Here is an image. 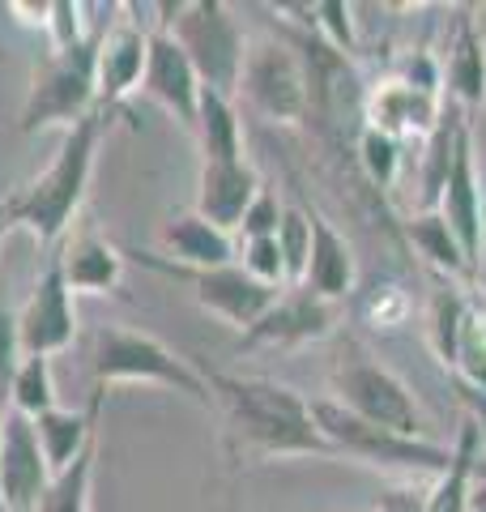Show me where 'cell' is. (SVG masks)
Here are the masks:
<instances>
[{"mask_svg": "<svg viewBox=\"0 0 486 512\" xmlns=\"http://www.w3.org/2000/svg\"><path fill=\"white\" fill-rule=\"evenodd\" d=\"M103 128L107 120L94 111L90 120L73 124L64 133L56 158L43 167V175H35L22 192L9 197V210H13V227H26L39 244L52 252L69 239V227L81 210L94 180V158H99V141H103Z\"/></svg>", "mask_w": 486, "mask_h": 512, "instance_id": "cell-2", "label": "cell"}, {"mask_svg": "<svg viewBox=\"0 0 486 512\" xmlns=\"http://www.w3.org/2000/svg\"><path fill=\"white\" fill-rule=\"evenodd\" d=\"M261 188L265 184H261V175H256V167L248 163V158H235V163H201L197 205H192V210H197L201 218H209L214 227L235 235Z\"/></svg>", "mask_w": 486, "mask_h": 512, "instance_id": "cell-16", "label": "cell"}, {"mask_svg": "<svg viewBox=\"0 0 486 512\" xmlns=\"http://www.w3.org/2000/svg\"><path fill=\"white\" fill-rule=\"evenodd\" d=\"M201 77L184 56V47L171 39L167 26L150 30V47H145V73H141V94L158 103L171 120H180L188 133L197 128V103H201Z\"/></svg>", "mask_w": 486, "mask_h": 512, "instance_id": "cell-13", "label": "cell"}, {"mask_svg": "<svg viewBox=\"0 0 486 512\" xmlns=\"http://www.w3.org/2000/svg\"><path fill=\"white\" fill-rule=\"evenodd\" d=\"M18 338H22V355H43V359L69 350L77 338V308L69 282H64L60 248L47 252L43 274L35 278L26 303L18 308Z\"/></svg>", "mask_w": 486, "mask_h": 512, "instance_id": "cell-10", "label": "cell"}, {"mask_svg": "<svg viewBox=\"0 0 486 512\" xmlns=\"http://www.w3.org/2000/svg\"><path fill=\"white\" fill-rule=\"evenodd\" d=\"M235 99L269 124H303L312 116V82H307L299 47L282 39L248 43Z\"/></svg>", "mask_w": 486, "mask_h": 512, "instance_id": "cell-8", "label": "cell"}, {"mask_svg": "<svg viewBox=\"0 0 486 512\" xmlns=\"http://www.w3.org/2000/svg\"><path fill=\"white\" fill-rule=\"evenodd\" d=\"M64 282L73 295H111L124 282V252L99 231H77L60 244Z\"/></svg>", "mask_w": 486, "mask_h": 512, "instance_id": "cell-18", "label": "cell"}, {"mask_svg": "<svg viewBox=\"0 0 486 512\" xmlns=\"http://www.w3.org/2000/svg\"><path fill=\"white\" fill-rule=\"evenodd\" d=\"M90 367H94V393H107L111 384H162V389L184 393L201 410H214V389H209L205 367L175 355L154 333H141L128 325H103L94 333Z\"/></svg>", "mask_w": 486, "mask_h": 512, "instance_id": "cell-3", "label": "cell"}, {"mask_svg": "<svg viewBox=\"0 0 486 512\" xmlns=\"http://www.w3.org/2000/svg\"><path fill=\"white\" fill-rule=\"evenodd\" d=\"M444 90L452 94L465 116L486 107V35L474 22V13H461L457 30L448 39V60H444Z\"/></svg>", "mask_w": 486, "mask_h": 512, "instance_id": "cell-21", "label": "cell"}, {"mask_svg": "<svg viewBox=\"0 0 486 512\" xmlns=\"http://www.w3.org/2000/svg\"><path fill=\"white\" fill-rule=\"evenodd\" d=\"M22 338H18V312H9L0 303V414L9 410V389H13V376H18V363H22Z\"/></svg>", "mask_w": 486, "mask_h": 512, "instance_id": "cell-36", "label": "cell"}, {"mask_svg": "<svg viewBox=\"0 0 486 512\" xmlns=\"http://www.w3.org/2000/svg\"><path fill=\"white\" fill-rule=\"evenodd\" d=\"M312 419L320 427V436L329 440L337 457H350L359 466L371 470H397V474H423V478H440L452 466V448L435 444V440H418V436H401V431L376 427L350 414L346 406H337L333 397H316L312 402Z\"/></svg>", "mask_w": 486, "mask_h": 512, "instance_id": "cell-4", "label": "cell"}, {"mask_svg": "<svg viewBox=\"0 0 486 512\" xmlns=\"http://www.w3.org/2000/svg\"><path fill=\"white\" fill-rule=\"evenodd\" d=\"M162 9L171 18H158V26H167L171 39L184 47L201 86L235 99L248 39H243V26L235 22L231 5H222V0H192V5H162Z\"/></svg>", "mask_w": 486, "mask_h": 512, "instance_id": "cell-7", "label": "cell"}, {"mask_svg": "<svg viewBox=\"0 0 486 512\" xmlns=\"http://www.w3.org/2000/svg\"><path fill=\"white\" fill-rule=\"evenodd\" d=\"M333 329L337 303L312 295L307 286H286L261 312V320L239 333V350H295L307 342L333 338Z\"/></svg>", "mask_w": 486, "mask_h": 512, "instance_id": "cell-11", "label": "cell"}, {"mask_svg": "<svg viewBox=\"0 0 486 512\" xmlns=\"http://www.w3.org/2000/svg\"><path fill=\"white\" fill-rule=\"evenodd\" d=\"M0 512H5V500H0Z\"/></svg>", "mask_w": 486, "mask_h": 512, "instance_id": "cell-45", "label": "cell"}, {"mask_svg": "<svg viewBox=\"0 0 486 512\" xmlns=\"http://www.w3.org/2000/svg\"><path fill=\"white\" fill-rule=\"evenodd\" d=\"M9 410L26 414V419H39V414L56 410L52 359H43V355H26V359L18 363V376H13V389H9Z\"/></svg>", "mask_w": 486, "mask_h": 512, "instance_id": "cell-29", "label": "cell"}, {"mask_svg": "<svg viewBox=\"0 0 486 512\" xmlns=\"http://www.w3.org/2000/svg\"><path fill=\"white\" fill-rule=\"evenodd\" d=\"M359 163H363L371 184L393 188L397 184V171H401V141L380 133V128H363V137H359Z\"/></svg>", "mask_w": 486, "mask_h": 512, "instance_id": "cell-33", "label": "cell"}, {"mask_svg": "<svg viewBox=\"0 0 486 512\" xmlns=\"http://www.w3.org/2000/svg\"><path fill=\"white\" fill-rule=\"evenodd\" d=\"M465 124H469L465 111L457 103H444L440 120H435V128L423 137V163H418V205H423V210H440L452 158H457V137Z\"/></svg>", "mask_w": 486, "mask_h": 512, "instance_id": "cell-23", "label": "cell"}, {"mask_svg": "<svg viewBox=\"0 0 486 512\" xmlns=\"http://www.w3.org/2000/svg\"><path fill=\"white\" fill-rule=\"evenodd\" d=\"M465 320H469V303L461 299V291L457 286H440V291L431 295V308H427V342L444 367H457Z\"/></svg>", "mask_w": 486, "mask_h": 512, "instance_id": "cell-27", "label": "cell"}, {"mask_svg": "<svg viewBox=\"0 0 486 512\" xmlns=\"http://www.w3.org/2000/svg\"><path fill=\"white\" fill-rule=\"evenodd\" d=\"M423 504H427V487H388L376 512H423Z\"/></svg>", "mask_w": 486, "mask_h": 512, "instance_id": "cell-38", "label": "cell"}, {"mask_svg": "<svg viewBox=\"0 0 486 512\" xmlns=\"http://www.w3.org/2000/svg\"><path fill=\"white\" fill-rule=\"evenodd\" d=\"M145 47H150V30H141L133 18L107 22L103 39H99V56H94V86H99V107L94 111H99L107 124H111V111L133 90H141Z\"/></svg>", "mask_w": 486, "mask_h": 512, "instance_id": "cell-15", "label": "cell"}, {"mask_svg": "<svg viewBox=\"0 0 486 512\" xmlns=\"http://www.w3.org/2000/svg\"><path fill=\"white\" fill-rule=\"evenodd\" d=\"M103 30L77 47H64V52H43L35 73H30V90L18 116L22 133H43V128H64L69 133L73 124L94 116V107H99L94 56H99Z\"/></svg>", "mask_w": 486, "mask_h": 512, "instance_id": "cell-5", "label": "cell"}, {"mask_svg": "<svg viewBox=\"0 0 486 512\" xmlns=\"http://www.w3.org/2000/svg\"><path fill=\"white\" fill-rule=\"evenodd\" d=\"M9 13H22V22H26V26H35V30L47 26V5H26V0H13Z\"/></svg>", "mask_w": 486, "mask_h": 512, "instance_id": "cell-40", "label": "cell"}, {"mask_svg": "<svg viewBox=\"0 0 486 512\" xmlns=\"http://www.w3.org/2000/svg\"><path fill=\"white\" fill-rule=\"evenodd\" d=\"M440 214L478 274V265L486 261V210H482V188H478V167H474V128L469 124L457 137V158H452V171H448V184L440 197Z\"/></svg>", "mask_w": 486, "mask_h": 512, "instance_id": "cell-14", "label": "cell"}, {"mask_svg": "<svg viewBox=\"0 0 486 512\" xmlns=\"http://www.w3.org/2000/svg\"><path fill=\"white\" fill-rule=\"evenodd\" d=\"M158 239L167 248L171 265H184V269H222V265H235V235L214 227L209 218H201L197 210H180L171 214L167 222L158 227Z\"/></svg>", "mask_w": 486, "mask_h": 512, "instance_id": "cell-17", "label": "cell"}, {"mask_svg": "<svg viewBox=\"0 0 486 512\" xmlns=\"http://www.w3.org/2000/svg\"><path fill=\"white\" fill-rule=\"evenodd\" d=\"M103 397L107 393H90V406L86 410H47L39 414V419H30L35 423V436H39V448H43V461H47V470L64 474L73 466V461L86 453V448L99 440V410H103Z\"/></svg>", "mask_w": 486, "mask_h": 512, "instance_id": "cell-20", "label": "cell"}, {"mask_svg": "<svg viewBox=\"0 0 486 512\" xmlns=\"http://www.w3.org/2000/svg\"><path fill=\"white\" fill-rule=\"evenodd\" d=\"M282 210H286V205H278V197H273L269 188H261V192H256V201L248 205V214H243V222H239V235L243 239H269V235H278Z\"/></svg>", "mask_w": 486, "mask_h": 512, "instance_id": "cell-37", "label": "cell"}, {"mask_svg": "<svg viewBox=\"0 0 486 512\" xmlns=\"http://www.w3.org/2000/svg\"><path fill=\"white\" fill-rule=\"evenodd\" d=\"M214 389V406L226 414V436L248 461L278 457H337L312 419V402L269 376L205 372Z\"/></svg>", "mask_w": 486, "mask_h": 512, "instance_id": "cell-1", "label": "cell"}, {"mask_svg": "<svg viewBox=\"0 0 486 512\" xmlns=\"http://www.w3.org/2000/svg\"><path fill=\"white\" fill-rule=\"evenodd\" d=\"M457 393H461V406L469 414V423L478 427V436L486 440V389H474V384L457 380Z\"/></svg>", "mask_w": 486, "mask_h": 512, "instance_id": "cell-39", "label": "cell"}, {"mask_svg": "<svg viewBox=\"0 0 486 512\" xmlns=\"http://www.w3.org/2000/svg\"><path fill=\"white\" fill-rule=\"evenodd\" d=\"M474 325H478V333H482V342H486V312H474Z\"/></svg>", "mask_w": 486, "mask_h": 512, "instance_id": "cell-42", "label": "cell"}, {"mask_svg": "<svg viewBox=\"0 0 486 512\" xmlns=\"http://www.w3.org/2000/svg\"><path fill=\"white\" fill-rule=\"evenodd\" d=\"M13 231V210H9V197H0V239Z\"/></svg>", "mask_w": 486, "mask_h": 512, "instance_id": "cell-41", "label": "cell"}, {"mask_svg": "<svg viewBox=\"0 0 486 512\" xmlns=\"http://www.w3.org/2000/svg\"><path fill=\"white\" fill-rule=\"evenodd\" d=\"M278 252H282V269H286V286H303L307 261H312V210L303 205H286L282 222H278Z\"/></svg>", "mask_w": 486, "mask_h": 512, "instance_id": "cell-30", "label": "cell"}, {"mask_svg": "<svg viewBox=\"0 0 486 512\" xmlns=\"http://www.w3.org/2000/svg\"><path fill=\"white\" fill-rule=\"evenodd\" d=\"M405 235H410V244L418 248V256L431 265V269H440L444 278H469L474 282V265H469V256L465 248L457 244V235H452V227L444 222L440 210H423V214H414L410 222H405Z\"/></svg>", "mask_w": 486, "mask_h": 512, "instance_id": "cell-26", "label": "cell"}, {"mask_svg": "<svg viewBox=\"0 0 486 512\" xmlns=\"http://www.w3.org/2000/svg\"><path fill=\"white\" fill-rule=\"evenodd\" d=\"M295 13H303V26L316 30V39L324 47H333L337 56L354 52V9L346 0H320V5H299Z\"/></svg>", "mask_w": 486, "mask_h": 512, "instance_id": "cell-31", "label": "cell"}, {"mask_svg": "<svg viewBox=\"0 0 486 512\" xmlns=\"http://www.w3.org/2000/svg\"><path fill=\"white\" fill-rule=\"evenodd\" d=\"M474 282H478V286H486V261L478 265V278H474Z\"/></svg>", "mask_w": 486, "mask_h": 512, "instance_id": "cell-44", "label": "cell"}, {"mask_svg": "<svg viewBox=\"0 0 486 512\" xmlns=\"http://www.w3.org/2000/svg\"><path fill=\"white\" fill-rule=\"evenodd\" d=\"M90 5H77V0H52L47 5V26H43V39H47V52H64V47H77L94 39L99 30H90Z\"/></svg>", "mask_w": 486, "mask_h": 512, "instance_id": "cell-32", "label": "cell"}, {"mask_svg": "<svg viewBox=\"0 0 486 512\" xmlns=\"http://www.w3.org/2000/svg\"><path fill=\"white\" fill-rule=\"evenodd\" d=\"M239 269L248 278H256L261 286H273V291H286V269H282V252H278V239H243L239 248Z\"/></svg>", "mask_w": 486, "mask_h": 512, "instance_id": "cell-35", "label": "cell"}, {"mask_svg": "<svg viewBox=\"0 0 486 512\" xmlns=\"http://www.w3.org/2000/svg\"><path fill=\"white\" fill-rule=\"evenodd\" d=\"M133 256L145 269H154V274L171 278V282H184L192 291V299H197L209 316L226 320V325L239 329V333L248 325H256L261 312L282 295V291H273V286H261L256 278H248L239 269V261L222 265V269H184V265H171L167 256H158V252H133Z\"/></svg>", "mask_w": 486, "mask_h": 512, "instance_id": "cell-9", "label": "cell"}, {"mask_svg": "<svg viewBox=\"0 0 486 512\" xmlns=\"http://www.w3.org/2000/svg\"><path fill=\"white\" fill-rule=\"evenodd\" d=\"M333 402L346 406L350 414L359 419L376 423V427H388V431H401V436H418V440H431L427 436V419L418 410L410 384H405L393 367H384L367 355L363 346L346 342V350L337 355L333 363Z\"/></svg>", "mask_w": 486, "mask_h": 512, "instance_id": "cell-6", "label": "cell"}, {"mask_svg": "<svg viewBox=\"0 0 486 512\" xmlns=\"http://www.w3.org/2000/svg\"><path fill=\"white\" fill-rule=\"evenodd\" d=\"M474 504H478V508H482V512H486V487H482V491H478V495H474Z\"/></svg>", "mask_w": 486, "mask_h": 512, "instance_id": "cell-43", "label": "cell"}, {"mask_svg": "<svg viewBox=\"0 0 486 512\" xmlns=\"http://www.w3.org/2000/svg\"><path fill=\"white\" fill-rule=\"evenodd\" d=\"M52 487V470L43 461L35 423L18 410L0 414V500L5 512H35Z\"/></svg>", "mask_w": 486, "mask_h": 512, "instance_id": "cell-12", "label": "cell"}, {"mask_svg": "<svg viewBox=\"0 0 486 512\" xmlns=\"http://www.w3.org/2000/svg\"><path fill=\"white\" fill-rule=\"evenodd\" d=\"M444 111V99L423 94L405 82H384L367 94V128H380L388 137H427Z\"/></svg>", "mask_w": 486, "mask_h": 512, "instance_id": "cell-22", "label": "cell"}, {"mask_svg": "<svg viewBox=\"0 0 486 512\" xmlns=\"http://www.w3.org/2000/svg\"><path fill=\"white\" fill-rule=\"evenodd\" d=\"M94 461H99V440H94L86 453L64 474L52 478V487L39 500L35 512H90V487H94Z\"/></svg>", "mask_w": 486, "mask_h": 512, "instance_id": "cell-28", "label": "cell"}, {"mask_svg": "<svg viewBox=\"0 0 486 512\" xmlns=\"http://www.w3.org/2000/svg\"><path fill=\"white\" fill-rule=\"evenodd\" d=\"M414 299L401 291V282H376L359 303V316L371 329H401L410 320Z\"/></svg>", "mask_w": 486, "mask_h": 512, "instance_id": "cell-34", "label": "cell"}, {"mask_svg": "<svg viewBox=\"0 0 486 512\" xmlns=\"http://www.w3.org/2000/svg\"><path fill=\"white\" fill-rule=\"evenodd\" d=\"M478 444H482L478 427L465 419L457 444H452V466L440 478H431L423 512H474V487H469V478H474Z\"/></svg>", "mask_w": 486, "mask_h": 512, "instance_id": "cell-25", "label": "cell"}, {"mask_svg": "<svg viewBox=\"0 0 486 512\" xmlns=\"http://www.w3.org/2000/svg\"><path fill=\"white\" fill-rule=\"evenodd\" d=\"M354 282H359V261H354L350 239L312 210V261H307L303 286L329 303H342L354 291Z\"/></svg>", "mask_w": 486, "mask_h": 512, "instance_id": "cell-19", "label": "cell"}, {"mask_svg": "<svg viewBox=\"0 0 486 512\" xmlns=\"http://www.w3.org/2000/svg\"><path fill=\"white\" fill-rule=\"evenodd\" d=\"M197 141H201V163H235L243 158V128H239V103L231 94L201 90L197 103Z\"/></svg>", "mask_w": 486, "mask_h": 512, "instance_id": "cell-24", "label": "cell"}]
</instances>
